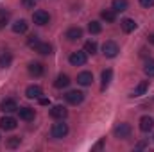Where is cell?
<instances>
[{"mask_svg":"<svg viewBox=\"0 0 154 152\" xmlns=\"http://www.w3.org/2000/svg\"><path fill=\"white\" fill-rule=\"evenodd\" d=\"M66 134H68V125H66L63 120H59L57 123H54L52 129H50V136L56 138V140H61V138H65Z\"/></svg>","mask_w":154,"mask_h":152,"instance_id":"6da1fadb","label":"cell"},{"mask_svg":"<svg viewBox=\"0 0 154 152\" xmlns=\"http://www.w3.org/2000/svg\"><path fill=\"white\" fill-rule=\"evenodd\" d=\"M131 132H133V129H131V125H129V123H125V122L118 123L115 129H113V134H115L116 138H120V140L129 138V136H131Z\"/></svg>","mask_w":154,"mask_h":152,"instance_id":"7a4b0ae2","label":"cell"},{"mask_svg":"<svg viewBox=\"0 0 154 152\" xmlns=\"http://www.w3.org/2000/svg\"><path fill=\"white\" fill-rule=\"evenodd\" d=\"M118 52H120V48H118V45H116L115 41H106L102 45V54L106 57H116Z\"/></svg>","mask_w":154,"mask_h":152,"instance_id":"3957f363","label":"cell"},{"mask_svg":"<svg viewBox=\"0 0 154 152\" xmlns=\"http://www.w3.org/2000/svg\"><path fill=\"white\" fill-rule=\"evenodd\" d=\"M68 61H70V65H74V66H82V65H86V52H84V50L72 52L70 57H68Z\"/></svg>","mask_w":154,"mask_h":152,"instance_id":"277c9868","label":"cell"},{"mask_svg":"<svg viewBox=\"0 0 154 152\" xmlns=\"http://www.w3.org/2000/svg\"><path fill=\"white\" fill-rule=\"evenodd\" d=\"M32 22L36 25H47L50 22V14L47 11H43V9H38V11L32 13Z\"/></svg>","mask_w":154,"mask_h":152,"instance_id":"5b68a950","label":"cell"},{"mask_svg":"<svg viewBox=\"0 0 154 152\" xmlns=\"http://www.w3.org/2000/svg\"><path fill=\"white\" fill-rule=\"evenodd\" d=\"M65 99H66V102H68V104L77 106V104H81V102L84 100V93H82V91H79V90H72V91H68V93L65 95Z\"/></svg>","mask_w":154,"mask_h":152,"instance_id":"8992f818","label":"cell"},{"mask_svg":"<svg viewBox=\"0 0 154 152\" xmlns=\"http://www.w3.org/2000/svg\"><path fill=\"white\" fill-rule=\"evenodd\" d=\"M0 109L4 113H13V111H18V104L14 99H4L0 102Z\"/></svg>","mask_w":154,"mask_h":152,"instance_id":"52a82bcc","label":"cell"},{"mask_svg":"<svg viewBox=\"0 0 154 152\" xmlns=\"http://www.w3.org/2000/svg\"><path fill=\"white\" fill-rule=\"evenodd\" d=\"M16 120L13 118V116H4V118H0V129L2 131H13V129H16Z\"/></svg>","mask_w":154,"mask_h":152,"instance_id":"ba28073f","label":"cell"},{"mask_svg":"<svg viewBox=\"0 0 154 152\" xmlns=\"http://www.w3.org/2000/svg\"><path fill=\"white\" fill-rule=\"evenodd\" d=\"M66 114H68V111H66L65 106H54V108L50 109V116H52L54 120H65Z\"/></svg>","mask_w":154,"mask_h":152,"instance_id":"9c48e42d","label":"cell"},{"mask_svg":"<svg viewBox=\"0 0 154 152\" xmlns=\"http://www.w3.org/2000/svg\"><path fill=\"white\" fill-rule=\"evenodd\" d=\"M18 114L23 122H32L34 116H36V111L32 108H18Z\"/></svg>","mask_w":154,"mask_h":152,"instance_id":"30bf717a","label":"cell"},{"mask_svg":"<svg viewBox=\"0 0 154 152\" xmlns=\"http://www.w3.org/2000/svg\"><path fill=\"white\" fill-rule=\"evenodd\" d=\"M91 82H93V74L91 72H81L77 75V84H81V86H91Z\"/></svg>","mask_w":154,"mask_h":152,"instance_id":"8fae6325","label":"cell"},{"mask_svg":"<svg viewBox=\"0 0 154 152\" xmlns=\"http://www.w3.org/2000/svg\"><path fill=\"white\" fill-rule=\"evenodd\" d=\"M65 36H66L68 41H79V39L82 38V29L81 27H70Z\"/></svg>","mask_w":154,"mask_h":152,"instance_id":"7c38bea8","label":"cell"},{"mask_svg":"<svg viewBox=\"0 0 154 152\" xmlns=\"http://www.w3.org/2000/svg\"><path fill=\"white\" fill-rule=\"evenodd\" d=\"M152 127H154L152 116H142L140 118V131L142 132H149V131H152Z\"/></svg>","mask_w":154,"mask_h":152,"instance_id":"4fadbf2b","label":"cell"},{"mask_svg":"<svg viewBox=\"0 0 154 152\" xmlns=\"http://www.w3.org/2000/svg\"><path fill=\"white\" fill-rule=\"evenodd\" d=\"M41 95H43V90H41L39 86H36V84H32V86H29V88L25 90V97H27V99H32V100H34V99H39Z\"/></svg>","mask_w":154,"mask_h":152,"instance_id":"5bb4252c","label":"cell"},{"mask_svg":"<svg viewBox=\"0 0 154 152\" xmlns=\"http://www.w3.org/2000/svg\"><path fill=\"white\" fill-rule=\"evenodd\" d=\"M147 90H149V81H142V82L133 90L131 97H142V95H145V93H147Z\"/></svg>","mask_w":154,"mask_h":152,"instance_id":"9a60e30c","label":"cell"},{"mask_svg":"<svg viewBox=\"0 0 154 152\" xmlns=\"http://www.w3.org/2000/svg\"><path fill=\"white\" fill-rule=\"evenodd\" d=\"M34 50L38 54H41V56H48V54H52V45L47 43V41H39L38 45L34 47Z\"/></svg>","mask_w":154,"mask_h":152,"instance_id":"2e32d148","label":"cell"},{"mask_svg":"<svg viewBox=\"0 0 154 152\" xmlns=\"http://www.w3.org/2000/svg\"><path fill=\"white\" fill-rule=\"evenodd\" d=\"M27 29H29V23L25 20H16L13 23V32H16V34H23V32H27Z\"/></svg>","mask_w":154,"mask_h":152,"instance_id":"e0dca14e","label":"cell"},{"mask_svg":"<svg viewBox=\"0 0 154 152\" xmlns=\"http://www.w3.org/2000/svg\"><path fill=\"white\" fill-rule=\"evenodd\" d=\"M68 84H70V77L66 75V74H61V75H57V79L54 81V86H56L57 90L68 88Z\"/></svg>","mask_w":154,"mask_h":152,"instance_id":"ac0fdd59","label":"cell"},{"mask_svg":"<svg viewBox=\"0 0 154 152\" xmlns=\"http://www.w3.org/2000/svg\"><path fill=\"white\" fill-rule=\"evenodd\" d=\"M120 27H122L124 32H133V31L136 29V22L131 20V18H124V20L120 22Z\"/></svg>","mask_w":154,"mask_h":152,"instance_id":"d6986e66","label":"cell"},{"mask_svg":"<svg viewBox=\"0 0 154 152\" xmlns=\"http://www.w3.org/2000/svg\"><path fill=\"white\" fill-rule=\"evenodd\" d=\"M127 7H129V2L127 0H113L111 2V9L115 13H124Z\"/></svg>","mask_w":154,"mask_h":152,"instance_id":"ffe728a7","label":"cell"},{"mask_svg":"<svg viewBox=\"0 0 154 152\" xmlns=\"http://www.w3.org/2000/svg\"><path fill=\"white\" fill-rule=\"evenodd\" d=\"M100 79H102V90H106L108 86H109V82H111V79H113V70L111 68H106L104 72H102V75H100Z\"/></svg>","mask_w":154,"mask_h":152,"instance_id":"44dd1931","label":"cell"},{"mask_svg":"<svg viewBox=\"0 0 154 152\" xmlns=\"http://www.w3.org/2000/svg\"><path fill=\"white\" fill-rule=\"evenodd\" d=\"M43 72H45V68H43L41 63H31V65H29V74H31V75L39 77V75H43Z\"/></svg>","mask_w":154,"mask_h":152,"instance_id":"7402d4cb","label":"cell"},{"mask_svg":"<svg viewBox=\"0 0 154 152\" xmlns=\"http://www.w3.org/2000/svg\"><path fill=\"white\" fill-rule=\"evenodd\" d=\"M100 18L104 20V22H108V23H113L116 18V13L113 9H104L102 13H100Z\"/></svg>","mask_w":154,"mask_h":152,"instance_id":"603a6c76","label":"cell"},{"mask_svg":"<svg viewBox=\"0 0 154 152\" xmlns=\"http://www.w3.org/2000/svg\"><path fill=\"white\" fill-rule=\"evenodd\" d=\"M11 63H13V56H11L9 52H4V54L0 56V66H2V68H7Z\"/></svg>","mask_w":154,"mask_h":152,"instance_id":"cb8c5ba5","label":"cell"},{"mask_svg":"<svg viewBox=\"0 0 154 152\" xmlns=\"http://www.w3.org/2000/svg\"><path fill=\"white\" fill-rule=\"evenodd\" d=\"M20 143H22V140H20L18 136H11V138H7V141H5V147H7V149H16V147H20Z\"/></svg>","mask_w":154,"mask_h":152,"instance_id":"d4e9b609","label":"cell"},{"mask_svg":"<svg viewBox=\"0 0 154 152\" xmlns=\"http://www.w3.org/2000/svg\"><path fill=\"white\" fill-rule=\"evenodd\" d=\"M143 72H145L147 77H154V59H147V61H145Z\"/></svg>","mask_w":154,"mask_h":152,"instance_id":"484cf974","label":"cell"},{"mask_svg":"<svg viewBox=\"0 0 154 152\" xmlns=\"http://www.w3.org/2000/svg\"><path fill=\"white\" fill-rule=\"evenodd\" d=\"M88 31H90V34H99L102 31V25L99 22H90L88 23Z\"/></svg>","mask_w":154,"mask_h":152,"instance_id":"4316f807","label":"cell"},{"mask_svg":"<svg viewBox=\"0 0 154 152\" xmlns=\"http://www.w3.org/2000/svg\"><path fill=\"white\" fill-rule=\"evenodd\" d=\"M84 52L93 56V54L97 52V43H95V41H91V39H90V41H86V43H84Z\"/></svg>","mask_w":154,"mask_h":152,"instance_id":"83f0119b","label":"cell"},{"mask_svg":"<svg viewBox=\"0 0 154 152\" xmlns=\"http://www.w3.org/2000/svg\"><path fill=\"white\" fill-rule=\"evenodd\" d=\"M39 43V39H38V36L36 34H32V36H29V39H27V45L31 47V48H34L36 45Z\"/></svg>","mask_w":154,"mask_h":152,"instance_id":"f1b7e54d","label":"cell"},{"mask_svg":"<svg viewBox=\"0 0 154 152\" xmlns=\"http://www.w3.org/2000/svg\"><path fill=\"white\" fill-rule=\"evenodd\" d=\"M22 4H23L27 9H34V5H36V0H22Z\"/></svg>","mask_w":154,"mask_h":152,"instance_id":"f546056e","label":"cell"},{"mask_svg":"<svg viewBox=\"0 0 154 152\" xmlns=\"http://www.w3.org/2000/svg\"><path fill=\"white\" fill-rule=\"evenodd\" d=\"M140 5L145 7V9H149V7H152L154 5V0H140Z\"/></svg>","mask_w":154,"mask_h":152,"instance_id":"4dcf8cb0","label":"cell"},{"mask_svg":"<svg viewBox=\"0 0 154 152\" xmlns=\"http://www.w3.org/2000/svg\"><path fill=\"white\" fill-rule=\"evenodd\" d=\"M38 100H39L41 106H48V104H50V100H48V99H43V97H39Z\"/></svg>","mask_w":154,"mask_h":152,"instance_id":"1f68e13d","label":"cell"},{"mask_svg":"<svg viewBox=\"0 0 154 152\" xmlns=\"http://www.w3.org/2000/svg\"><path fill=\"white\" fill-rule=\"evenodd\" d=\"M102 145H104V140H100V141L93 147V150H100V149H102Z\"/></svg>","mask_w":154,"mask_h":152,"instance_id":"d6a6232c","label":"cell"},{"mask_svg":"<svg viewBox=\"0 0 154 152\" xmlns=\"http://www.w3.org/2000/svg\"><path fill=\"white\" fill-rule=\"evenodd\" d=\"M145 147H147V143H145V141H140V143L136 145V149H138V150H140V149H145Z\"/></svg>","mask_w":154,"mask_h":152,"instance_id":"836d02e7","label":"cell"},{"mask_svg":"<svg viewBox=\"0 0 154 152\" xmlns=\"http://www.w3.org/2000/svg\"><path fill=\"white\" fill-rule=\"evenodd\" d=\"M5 23H7V16H5V18H0V29H2Z\"/></svg>","mask_w":154,"mask_h":152,"instance_id":"e575fe53","label":"cell"},{"mask_svg":"<svg viewBox=\"0 0 154 152\" xmlns=\"http://www.w3.org/2000/svg\"><path fill=\"white\" fill-rule=\"evenodd\" d=\"M149 41H151V43L154 45V34H151V36H149Z\"/></svg>","mask_w":154,"mask_h":152,"instance_id":"d590c367","label":"cell"}]
</instances>
